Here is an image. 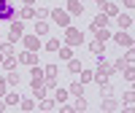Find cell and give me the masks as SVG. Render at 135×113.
Wrapping results in <instances>:
<instances>
[{
  "mask_svg": "<svg viewBox=\"0 0 135 113\" xmlns=\"http://www.w3.org/2000/svg\"><path fill=\"white\" fill-rule=\"evenodd\" d=\"M95 35H97V40H100V43H103V40H108V38H111V32H108L105 27H97V30H95Z\"/></svg>",
  "mask_w": 135,
  "mask_h": 113,
  "instance_id": "cell-10",
  "label": "cell"
},
{
  "mask_svg": "<svg viewBox=\"0 0 135 113\" xmlns=\"http://www.w3.org/2000/svg\"><path fill=\"white\" fill-rule=\"evenodd\" d=\"M0 94H6V81L0 78Z\"/></svg>",
  "mask_w": 135,
  "mask_h": 113,
  "instance_id": "cell-32",
  "label": "cell"
},
{
  "mask_svg": "<svg viewBox=\"0 0 135 113\" xmlns=\"http://www.w3.org/2000/svg\"><path fill=\"white\" fill-rule=\"evenodd\" d=\"M0 62H3V54H0Z\"/></svg>",
  "mask_w": 135,
  "mask_h": 113,
  "instance_id": "cell-35",
  "label": "cell"
},
{
  "mask_svg": "<svg viewBox=\"0 0 135 113\" xmlns=\"http://www.w3.org/2000/svg\"><path fill=\"white\" fill-rule=\"evenodd\" d=\"M114 38H116V43H119V46H132V38L127 35V32H116Z\"/></svg>",
  "mask_w": 135,
  "mask_h": 113,
  "instance_id": "cell-8",
  "label": "cell"
},
{
  "mask_svg": "<svg viewBox=\"0 0 135 113\" xmlns=\"http://www.w3.org/2000/svg\"><path fill=\"white\" fill-rule=\"evenodd\" d=\"M89 51L100 54V51H105V49H103V43H100V40H92V43H89Z\"/></svg>",
  "mask_w": 135,
  "mask_h": 113,
  "instance_id": "cell-15",
  "label": "cell"
},
{
  "mask_svg": "<svg viewBox=\"0 0 135 113\" xmlns=\"http://www.w3.org/2000/svg\"><path fill=\"white\" fill-rule=\"evenodd\" d=\"M73 110H86V100H84V97H78V100H76V105H73Z\"/></svg>",
  "mask_w": 135,
  "mask_h": 113,
  "instance_id": "cell-21",
  "label": "cell"
},
{
  "mask_svg": "<svg viewBox=\"0 0 135 113\" xmlns=\"http://www.w3.org/2000/svg\"><path fill=\"white\" fill-rule=\"evenodd\" d=\"M32 105H35L32 100H25V102H22V110H32Z\"/></svg>",
  "mask_w": 135,
  "mask_h": 113,
  "instance_id": "cell-30",
  "label": "cell"
},
{
  "mask_svg": "<svg viewBox=\"0 0 135 113\" xmlns=\"http://www.w3.org/2000/svg\"><path fill=\"white\" fill-rule=\"evenodd\" d=\"M25 46H27L30 51H35V49H41V40H38V35H27V38H25Z\"/></svg>",
  "mask_w": 135,
  "mask_h": 113,
  "instance_id": "cell-7",
  "label": "cell"
},
{
  "mask_svg": "<svg viewBox=\"0 0 135 113\" xmlns=\"http://www.w3.org/2000/svg\"><path fill=\"white\" fill-rule=\"evenodd\" d=\"M70 73H81V62L78 59H70Z\"/></svg>",
  "mask_w": 135,
  "mask_h": 113,
  "instance_id": "cell-24",
  "label": "cell"
},
{
  "mask_svg": "<svg viewBox=\"0 0 135 113\" xmlns=\"http://www.w3.org/2000/svg\"><path fill=\"white\" fill-rule=\"evenodd\" d=\"M51 16H54V22H57V24H68V22H70V14H68V11H51Z\"/></svg>",
  "mask_w": 135,
  "mask_h": 113,
  "instance_id": "cell-4",
  "label": "cell"
},
{
  "mask_svg": "<svg viewBox=\"0 0 135 113\" xmlns=\"http://www.w3.org/2000/svg\"><path fill=\"white\" fill-rule=\"evenodd\" d=\"M41 108H43V110H51V108H54V102H51V100H43Z\"/></svg>",
  "mask_w": 135,
  "mask_h": 113,
  "instance_id": "cell-29",
  "label": "cell"
},
{
  "mask_svg": "<svg viewBox=\"0 0 135 113\" xmlns=\"http://www.w3.org/2000/svg\"><path fill=\"white\" fill-rule=\"evenodd\" d=\"M57 51H60V56H62V59H70V56H73L70 46H62V49H57Z\"/></svg>",
  "mask_w": 135,
  "mask_h": 113,
  "instance_id": "cell-19",
  "label": "cell"
},
{
  "mask_svg": "<svg viewBox=\"0 0 135 113\" xmlns=\"http://www.w3.org/2000/svg\"><path fill=\"white\" fill-rule=\"evenodd\" d=\"M16 16V8L11 0H0V22H11Z\"/></svg>",
  "mask_w": 135,
  "mask_h": 113,
  "instance_id": "cell-1",
  "label": "cell"
},
{
  "mask_svg": "<svg viewBox=\"0 0 135 113\" xmlns=\"http://www.w3.org/2000/svg\"><path fill=\"white\" fill-rule=\"evenodd\" d=\"M22 30H25V27H22V22L11 19V35H8V40H11V43H16V40L22 38Z\"/></svg>",
  "mask_w": 135,
  "mask_h": 113,
  "instance_id": "cell-3",
  "label": "cell"
},
{
  "mask_svg": "<svg viewBox=\"0 0 135 113\" xmlns=\"http://www.w3.org/2000/svg\"><path fill=\"white\" fill-rule=\"evenodd\" d=\"M100 6H103V3H100ZM103 8H105V16H116V14H119V8H116L114 3H105Z\"/></svg>",
  "mask_w": 135,
  "mask_h": 113,
  "instance_id": "cell-12",
  "label": "cell"
},
{
  "mask_svg": "<svg viewBox=\"0 0 135 113\" xmlns=\"http://www.w3.org/2000/svg\"><path fill=\"white\" fill-rule=\"evenodd\" d=\"M65 38H68V43H81V40H84V35H81L78 30H73V27H68Z\"/></svg>",
  "mask_w": 135,
  "mask_h": 113,
  "instance_id": "cell-5",
  "label": "cell"
},
{
  "mask_svg": "<svg viewBox=\"0 0 135 113\" xmlns=\"http://www.w3.org/2000/svg\"><path fill=\"white\" fill-rule=\"evenodd\" d=\"M19 16H22V19H30V16H35V11H32L30 6H25V8L19 11Z\"/></svg>",
  "mask_w": 135,
  "mask_h": 113,
  "instance_id": "cell-14",
  "label": "cell"
},
{
  "mask_svg": "<svg viewBox=\"0 0 135 113\" xmlns=\"http://www.w3.org/2000/svg\"><path fill=\"white\" fill-rule=\"evenodd\" d=\"M16 102H19V94H8L6 97V105H16Z\"/></svg>",
  "mask_w": 135,
  "mask_h": 113,
  "instance_id": "cell-26",
  "label": "cell"
},
{
  "mask_svg": "<svg viewBox=\"0 0 135 113\" xmlns=\"http://www.w3.org/2000/svg\"><path fill=\"white\" fill-rule=\"evenodd\" d=\"M81 3H78V0H68V14H70V16H78V14H81Z\"/></svg>",
  "mask_w": 135,
  "mask_h": 113,
  "instance_id": "cell-6",
  "label": "cell"
},
{
  "mask_svg": "<svg viewBox=\"0 0 135 113\" xmlns=\"http://www.w3.org/2000/svg\"><path fill=\"white\" fill-rule=\"evenodd\" d=\"M97 3H103V0H97Z\"/></svg>",
  "mask_w": 135,
  "mask_h": 113,
  "instance_id": "cell-36",
  "label": "cell"
},
{
  "mask_svg": "<svg viewBox=\"0 0 135 113\" xmlns=\"http://www.w3.org/2000/svg\"><path fill=\"white\" fill-rule=\"evenodd\" d=\"M3 65H6V70H14V65H16V62H14V59H11V56H8V59H6Z\"/></svg>",
  "mask_w": 135,
  "mask_h": 113,
  "instance_id": "cell-31",
  "label": "cell"
},
{
  "mask_svg": "<svg viewBox=\"0 0 135 113\" xmlns=\"http://www.w3.org/2000/svg\"><path fill=\"white\" fill-rule=\"evenodd\" d=\"M19 59L25 62V65H32V62H35V54H32V51H25V54L19 56Z\"/></svg>",
  "mask_w": 135,
  "mask_h": 113,
  "instance_id": "cell-13",
  "label": "cell"
},
{
  "mask_svg": "<svg viewBox=\"0 0 135 113\" xmlns=\"http://www.w3.org/2000/svg\"><path fill=\"white\" fill-rule=\"evenodd\" d=\"M57 49H60V40H57V38H51V40L46 43V51H57Z\"/></svg>",
  "mask_w": 135,
  "mask_h": 113,
  "instance_id": "cell-20",
  "label": "cell"
},
{
  "mask_svg": "<svg viewBox=\"0 0 135 113\" xmlns=\"http://www.w3.org/2000/svg\"><path fill=\"white\" fill-rule=\"evenodd\" d=\"M49 32V24L46 22H35V35H46Z\"/></svg>",
  "mask_w": 135,
  "mask_h": 113,
  "instance_id": "cell-11",
  "label": "cell"
},
{
  "mask_svg": "<svg viewBox=\"0 0 135 113\" xmlns=\"http://www.w3.org/2000/svg\"><path fill=\"white\" fill-rule=\"evenodd\" d=\"M70 94L81 97V94H84V84H73V86H70Z\"/></svg>",
  "mask_w": 135,
  "mask_h": 113,
  "instance_id": "cell-17",
  "label": "cell"
},
{
  "mask_svg": "<svg viewBox=\"0 0 135 113\" xmlns=\"http://www.w3.org/2000/svg\"><path fill=\"white\" fill-rule=\"evenodd\" d=\"M0 51H3V54H8V56L14 54V46H11V40H8V43H3V46H0Z\"/></svg>",
  "mask_w": 135,
  "mask_h": 113,
  "instance_id": "cell-25",
  "label": "cell"
},
{
  "mask_svg": "<svg viewBox=\"0 0 135 113\" xmlns=\"http://www.w3.org/2000/svg\"><path fill=\"white\" fill-rule=\"evenodd\" d=\"M105 24H108V16H105V14H100V16H95V22H92V30L105 27Z\"/></svg>",
  "mask_w": 135,
  "mask_h": 113,
  "instance_id": "cell-9",
  "label": "cell"
},
{
  "mask_svg": "<svg viewBox=\"0 0 135 113\" xmlns=\"http://www.w3.org/2000/svg\"><path fill=\"white\" fill-rule=\"evenodd\" d=\"M92 78H95V73H86L84 67H81V84H89V81H92Z\"/></svg>",
  "mask_w": 135,
  "mask_h": 113,
  "instance_id": "cell-22",
  "label": "cell"
},
{
  "mask_svg": "<svg viewBox=\"0 0 135 113\" xmlns=\"http://www.w3.org/2000/svg\"><path fill=\"white\" fill-rule=\"evenodd\" d=\"M0 110H6V102H0Z\"/></svg>",
  "mask_w": 135,
  "mask_h": 113,
  "instance_id": "cell-33",
  "label": "cell"
},
{
  "mask_svg": "<svg viewBox=\"0 0 135 113\" xmlns=\"http://www.w3.org/2000/svg\"><path fill=\"white\" fill-rule=\"evenodd\" d=\"M54 100H57V102H65V100H68V92H65V89H57V92H54Z\"/></svg>",
  "mask_w": 135,
  "mask_h": 113,
  "instance_id": "cell-18",
  "label": "cell"
},
{
  "mask_svg": "<svg viewBox=\"0 0 135 113\" xmlns=\"http://www.w3.org/2000/svg\"><path fill=\"white\" fill-rule=\"evenodd\" d=\"M103 108H105V110H114V108H116V102H114V100H111V97H108V100H105V102H103Z\"/></svg>",
  "mask_w": 135,
  "mask_h": 113,
  "instance_id": "cell-27",
  "label": "cell"
},
{
  "mask_svg": "<svg viewBox=\"0 0 135 113\" xmlns=\"http://www.w3.org/2000/svg\"><path fill=\"white\" fill-rule=\"evenodd\" d=\"M43 75H46V78H54V75H57V65H46Z\"/></svg>",
  "mask_w": 135,
  "mask_h": 113,
  "instance_id": "cell-16",
  "label": "cell"
},
{
  "mask_svg": "<svg viewBox=\"0 0 135 113\" xmlns=\"http://www.w3.org/2000/svg\"><path fill=\"white\" fill-rule=\"evenodd\" d=\"M8 84L16 86V84H19V73H11V75H8Z\"/></svg>",
  "mask_w": 135,
  "mask_h": 113,
  "instance_id": "cell-28",
  "label": "cell"
},
{
  "mask_svg": "<svg viewBox=\"0 0 135 113\" xmlns=\"http://www.w3.org/2000/svg\"><path fill=\"white\" fill-rule=\"evenodd\" d=\"M108 75H111V65H105L103 59H100V65H97V70H95V78H97V84L103 86V84L108 81Z\"/></svg>",
  "mask_w": 135,
  "mask_h": 113,
  "instance_id": "cell-2",
  "label": "cell"
},
{
  "mask_svg": "<svg viewBox=\"0 0 135 113\" xmlns=\"http://www.w3.org/2000/svg\"><path fill=\"white\" fill-rule=\"evenodd\" d=\"M130 24H132V22H130V16H119V27H122V30H127Z\"/></svg>",
  "mask_w": 135,
  "mask_h": 113,
  "instance_id": "cell-23",
  "label": "cell"
},
{
  "mask_svg": "<svg viewBox=\"0 0 135 113\" xmlns=\"http://www.w3.org/2000/svg\"><path fill=\"white\" fill-rule=\"evenodd\" d=\"M25 3H27V6H30V3H32V0H25Z\"/></svg>",
  "mask_w": 135,
  "mask_h": 113,
  "instance_id": "cell-34",
  "label": "cell"
}]
</instances>
